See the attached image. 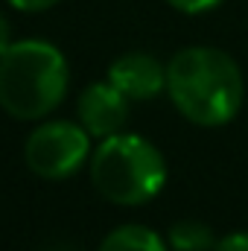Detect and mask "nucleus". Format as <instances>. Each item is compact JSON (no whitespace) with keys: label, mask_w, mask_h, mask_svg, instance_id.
<instances>
[{"label":"nucleus","mask_w":248,"mask_h":251,"mask_svg":"<svg viewBox=\"0 0 248 251\" xmlns=\"http://www.w3.org/2000/svg\"><path fill=\"white\" fill-rule=\"evenodd\" d=\"M167 94L190 123L225 126L243 108V70L219 47H184L167 64Z\"/></svg>","instance_id":"1"},{"label":"nucleus","mask_w":248,"mask_h":251,"mask_svg":"<svg viewBox=\"0 0 248 251\" xmlns=\"http://www.w3.org/2000/svg\"><path fill=\"white\" fill-rule=\"evenodd\" d=\"M70 67L64 53L41 38L15 41L0 56V108L15 120H41L67 97Z\"/></svg>","instance_id":"2"},{"label":"nucleus","mask_w":248,"mask_h":251,"mask_svg":"<svg viewBox=\"0 0 248 251\" xmlns=\"http://www.w3.org/2000/svg\"><path fill=\"white\" fill-rule=\"evenodd\" d=\"M88 170L97 193L120 207L146 204L167 184V161L161 149L131 131H117L99 140Z\"/></svg>","instance_id":"3"},{"label":"nucleus","mask_w":248,"mask_h":251,"mask_svg":"<svg viewBox=\"0 0 248 251\" xmlns=\"http://www.w3.org/2000/svg\"><path fill=\"white\" fill-rule=\"evenodd\" d=\"M91 134L82 123L73 120H50L35 126L24 143V161L29 173L47 181L73 178L91 161Z\"/></svg>","instance_id":"4"},{"label":"nucleus","mask_w":248,"mask_h":251,"mask_svg":"<svg viewBox=\"0 0 248 251\" xmlns=\"http://www.w3.org/2000/svg\"><path fill=\"white\" fill-rule=\"evenodd\" d=\"M128 97L123 91H117L108 79L105 82H91L82 94H79V123L88 128L91 137L105 140L117 131H123L125 120H128Z\"/></svg>","instance_id":"5"},{"label":"nucleus","mask_w":248,"mask_h":251,"mask_svg":"<svg viewBox=\"0 0 248 251\" xmlns=\"http://www.w3.org/2000/svg\"><path fill=\"white\" fill-rule=\"evenodd\" d=\"M108 82L131 102L152 100L167 91V64H161L152 53H123L108 67Z\"/></svg>","instance_id":"6"},{"label":"nucleus","mask_w":248,"mask_h":251,"mask_svg":"<svg viewBox=\"0 0 248 251\" xmlns=\"http://www.w3.org/2000/svg\"><path fill=\"white\" fill-rule=\"evenodd\" d=\"M97 251H170V243L146 225H120L99 243Z\"/></svg>","instance_id":"7"},{"label":"nucleus","mask_w":248,"mask_h":251,"mask_svg":"<svg viewBox=\"0 0 248 251\" xmlns=\"http://www.w3.org/2000/svg\"><path fill=\"white\" fill-rule=\"evenodd\" d=\"M167 243L173 251H213L216 234L210 225H204L198 219H181L170 228Z\"/></svg>","instance_id":"8"},{"label":"nucleus","mask_w":248,"mask_h":251,"mask_svg":"<svg viewBox=\"0 0 248 251\" xmlns=\"http://www.w3.org/2000/svg\"><path fill=\"white\" fill-rule=\"evenodd\" d=\"M173 9H178V12H184V15H204V12H210V9H216L222 0H167Z\"/></svg>","instance_id":"9"},{"label":"nucleus","mask_w":248,"mask_h":251,"mask_svg":"<svg viewBox=\"0 0 248 251\" xmlns=\"http://www.w3.org/2000/svg\"><path fill=\"white\" fill-rule=\"evenodd\" d=\"M213 251H248V231H234V234L216 240Z\"/></svg>","instance_id":"10"},{"label":"nucleus","mask_w":248,"mask_h":251,"mask_svg":"<svg viewBox=\"0 0 248 251\" xmlns=\"http://www.w3.org/2000/svg\"><path fill=\"white\" fill-rule=\"evenodd\" d=\"M6 3L12 9H18V12H47L62 0H6Z\"/></svg>","instance_id":"11"},{"label":"nucleus","mask_w":248,"mask_h":251,"mask_svg":"<svg viewBox=\"0 0 248 251\" xmlns=\"http://www.w3.org/2000/svg\"><path fill=\"white\" fill-rule=\"evenodd\" d=\"M15 41H12V24H9V18L0 12V56L12 47Z\"/></svg>","instance_id":"12"}]
</instances>
